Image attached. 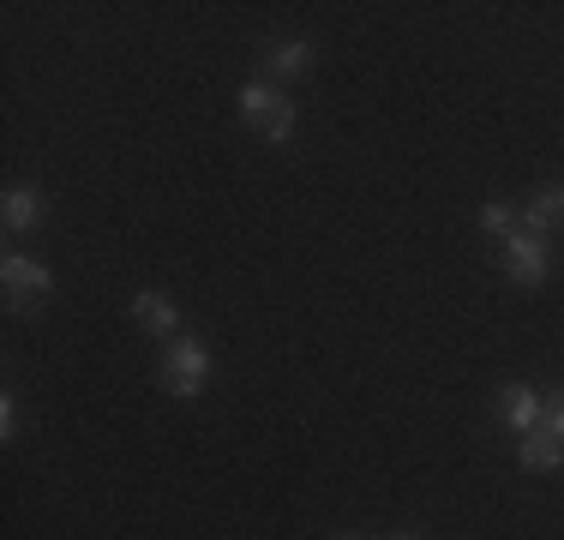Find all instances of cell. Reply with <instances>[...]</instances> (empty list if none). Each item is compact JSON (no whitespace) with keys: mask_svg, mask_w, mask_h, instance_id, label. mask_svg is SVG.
<instances>
[{"mask_svg":"<svg viewBox=\"0 0 564 540\" xmlns=\"http://www.w3.org/2000/svg\"><path fill=\"white\" fill-rule=\"evenodd\" d=\"M240 115H247V127H259L264 139H276V144L294 132V102L276 97L271 85H247V90H240Z\"/></svg>","mask_w":564,"mask_h":540,"instance_id":"1","label":"cell"},{"mask_svg":"<svg viewBox=\"0 0 564 540\" xmlns=\"http://www.w3.org/2000/svg\"><path fill=\"white\" fill-rule=\"evenodd\" d=\"M0 289H7V301L19 306H43L48 301V289H55V277H48L36 259H19V252H7V264H0Z\"/></svg>","mask_w":564,"mask_h":540,"instance_id":"2","label":"cell"},{"mask_svg":"<svg viewBox=\"0 0 564 540\" xmlns=\"http://www.w3.org/2000/svg\"><path fill=\"white\" fill-rule=\"evenodd\" d=\"M205 367H210L205 348L181 336V343L169 348V360H163V385L174 390V397H198V385H205Z\"/></svg>","mask_w":564,"mask_h":540,"instance_id":"3","label":"cell"},{"mask_svg":"<svg viewBox=\"0 0 564 540\" xmlns=\"http://www.w3.org/2000/svg\"><path fill=\"white\" fill-rule=\"evenodd\" d=\"M505 270L517 282H529V289H534V282H546V247L534 235H510L505 240Z\"/></svg>","mask_w":564,"mask_h":540,"instance_id":"4","label":"cell"},{"mask_svg":"<svg viewBox=\"0 0 564 540\" xmlns=\"http://www.w3.org/2000/svg\"><path fill=\"white\" fill-rule=\"evenodd\" d=\"M517 456H522V468H534V475H546V468H558L564 463V439L553 426H534L529 439L517 444Z\"/></svg>","mask_w":564,"mask_h":540,"instance_id":"5","label":"cell"},{"mask_svg":"<svg viewBox=\"0 0 564 540\" xmlns=\"http://www.w3.org/2000/svg\"><path fill=\"white\" fill-rule=\"evenodd\" d=\"M522 223H529L534 240H541L546 228H564V186H541V193L522 205Z\"/></svg>","mask_w":564,"mask_h":540,"instance_id":"6","label":"cell"},{"mask_svg":"<svg viewBox=\"0 0 564 540\" xmlns=\"http://www.w3.org/2000/svg\"><path fill=\"white\" fill-rule=\"evenodd\" d=\"M499 414H505L510 426L534 432V421H541V397H534L529 385H505V390H499Z\"/></svg>","mask_w":564,"mask_h":540,"instance_id":"7","label":"cell"},{"mask_svg":"<svg viewBox=\"0 0 564 540\" xmlns=\"http://www.w3.org/2000/svg\"><path fill=\"white\" fill-rule=\"evenodd\" d=\"M43 223V193L36 186H12L7 193V228H31Z\"/></svg>","mask_w":564,"mask_h":540,"instance_id":"8","label":"cell"},{"mask_svg":"<svg viewBox=\"0 0 564 540\" xmlns=\"http://www.w3.org/2000/svg\"><path fill=\"white\" fill-rule=\"evenodd\" d=\"M132 318L144 324V331H174V306H169V294H132Z\"/></svg>","mask_w":564,"mask_h":540,"instance_id":"9","label":"cell"},{"mask_svg":"<svg viewBox=\"0 0 564 540\" xmlns=\"http://www.w3.org/2000/svg\"><path fill=\"white\" fill-rule=\"evenodd\" d=\"M306 61H313V43H282V48H271V66H276V73H301Z\"/></svg>","mask_w":564,"mask_h":540,"instance_id":"10","label":"cell"},{"mask_svg":"<svg viewBox=\"0 0 564 540\" xmlns=\"http://www.w3.org/2000/svg\"><path fill=\"white\" fill-rule=\"evenodd\" d=\"M480 223H487V228H492V235H505V240H510V235H517V228H510V205H505V198H492V205H487V210H480Z\"/></svg>","mask_w":564,"mask_h":540,"instance_id":"11","label":"cell"},{"mask_svg":"<svg viewBox=\"0 0 564 540\" xmlns=\"http://www.w3.org/2000/svg\"><path fill=\"white\" fill-rule=\"evenodd\" d=\"M546 426H553L558 439H564V390H558V397H553V414H546Z\"/></svg>","mask_w":564,"mask_h":540,"instance_id":"12","label":"cell"}]
</instances>
